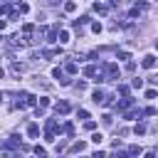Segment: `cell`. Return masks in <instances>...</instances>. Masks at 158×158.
Here are the masks:
<instances>
[{
	"label": "cell",
	"mask_w": 158,
	"mask_h": 158,
	"mask_svg": "<svg viewBox=\"0 0 158 158\" xmlns=\"http://www.w3.org/2000/svg\"><path fill=\"white\" fill-rule=\"evenodd\" d=\"M101 72H104L109 79H116V77H118V64H114V62H104V64H101Z\"/></svg>",
	"instance_id": "obj_1"
},
{
	"label": "cell",
	"mask_w": 158,
	"mask_h": 158,
	"mask_svg": "<svg viewBox=\"0 0 158 158\" xmlns=\"http://www.w3.org/2000/svg\"><path fill=\"white\" fill-rule=\"evenodd\" d=\"M57 37H59V42H69V32H64V30H57Z\"/></svg>",
	"instance_id": "obj_15"
},
{
	"label": "cell",
	"mask_w": 158,
	"mask_h": 158,
	"mask_svg": "<svg viewBox=\"0 0 158 158\" xmlns=\"http://www.w3.org/2000/svg\"><path fill=\"white\" fill-rule=\"evenodd\" d=\"M77 116H79V118H89V111H86V109H79Z\"/></svg>",
	"instance_id": "obj_23"
},
{
	"label": "cell",
	"mask_w": 158,
	"mask_h": 158,
	"mask_svg": "<svg viewBox=\"0 0 158 158\" xmlns=\"http://www.w3.org/2000/svg\"><path fill=\"white\" fill-rule=\"evenodd\" d=\"M104 96H106V94H104V91H101V89H96V91H94V94H91V99H94V101H96V104H101V101H104Z\"/></svg>",
	"instance_id": "obj_13"
},
{
	"label": "cell",
	"mask_w": 158,
	"mask_h": 158,
	"mask_svg": "<svg viewBox=\"0 0 158 158\" xmlns=\"http://www.w3.org/2000/svg\"><path fill=\"white\" fill-rule=\"evenodd\" d=\"M47 106H49V99L42 96V99H40V109H47Z\"/></svg>",
	"instance_id": "obj_22"
},
{
	"label": "cell",
	"mask_w": 158,
	"mask_h": 158,
	"mask_svg": "<svg viewBox=\"0 0 158 158\" xmlns=\"http://www.w3.org/2000/svg\"><path fill=\"white\" fill-rule=\"evenodd\" d=\"M2 77H5V72H2V69H0V79H2Z\"/></svg>",
	"instance_id": "obj_33"
},
{
	"label": "cell",
	"mask_w": 158,
	"mask_h": 158,
	"mask_svg": "<svg viewBox=\"0 0 158 158\" xmlns=\"http://www.w3.org/2000/svg\"><path fill=\"white\" fill-rule=\"evenodd\" d=\"M22 69H25V67H22V64H17V62H15V64H12V72H15V74H20V72H22Z\"/></svg>",
	"instance_id": "obj_25"
},
{
	"label": "cell",
	"mask_w": 158,
	"mask_h": 158,
	"mask_svg": "<svg viewBox=\"0 0 158 158\" xmlns=\"http://www.w3.org/2000/svg\"><path fill=\"white\" fill-rule=\"evenodd\" d=\"M15 10H17L20 15H25V12L30 10V5H27V2H15Z\"/></svg>",
	"instance_id": "obj_10"
},
{
	"label": "cell",
	"mask_w": 158,
	"mask_h": 158,
	"mask_svg": "<svg viewBox=\"0 0 158 158\" xmlns=\"http://www.w3.org/2000/svg\"><path fill=\"white\" fill-rule=\"evenodd\" d=\"M131 84H133V86H136V89H141V86H143V79H133V81H131Z\"/></svg>",
	"instance_id": "obj_26"
},
{
	"label": "cell",
	"mask_w": 158,
	"mask_h": 158,
	"mask_svg": "<svg viewBox=\"0 0 158 158\" xmlns=\"http://www.w3.org/2000/svg\"><path fill=\"white\" fill-rule=\"evenodd\" d=\"M64 72H67V74H77V72H79V67H77V62H69V64L64 67Z\"/></svg>",
	"instance_id": "obj_12"
},
{
	"label": "cell",
	"mask_w": 158,
	"mask_h": 158,
	"mask_svg": "<svg viewBox=\"0 0 158 158\" xmlns=\"http://www.w3.org/2000/svg\"><path fill=\"white\" fill-rule=\"evenodd\" d=\"M69 109H72L69 101H57V104H54V111H57V114H69Z\"/></svg>",
	"instance_id": "obj_5"
},
{
	"label": "cell",
	"mask_w": 158,
	"mask_h": 158,
	"mask_svg": "<svg viewBox=\"0 0 158 158\" xmlns=\"http://www.w3.org/2000/svg\"><path fill=\"white\" fill-rule=\"evenodd\" d=\"M27 136H30V138H37V136H40V126H37V123H30V126H27Z\"/></svg>",
	"instance_id": "obj_7"
},
{
	"label": "cell",
	"mask_w": 158,
	"mask_h": 158,
	"mask_svg": "<svg viewBox=\"0 0 158 158\" xmlns=\"http://www.w3.org/2000/svg\"><path fill=\"white\" fill-rule=\"evenodd\" d=\"M59 131H64L67 136H74V123H72V121H67L64 126H59Z\"/></svg>",
	"instance_id": "obj_8"
},
{
	"label": "cell",
	"mask_w": 158,
	"mask_h": 158,
	"mask_svg": "<svg viewBox=\"0 0 158 158\" xmlns=\"http://www.w3.org/2000/svg\"><path fill=\"white\" fill-rule=\"evenodd\" d=\"M146 99H156V89H148L146 91Z\"/></svg>",
	"instance_id": "obj_27"
},
{
	"label": "cell",
	"mask_w": 158,
	"mask_h": 158,
	"mask_svg": "<svg viewBox=\"0 0 158 158\" xmlns=\"http://www.w3.org/2000/svg\"><path fill=\"white\" fill-rule=\"evenodd\" d=\"M52 77H54V79H57V81H59L62 86H67V84H69V79L64 77V72H62L59 67H54V69H52Z\"/></svg>",
	"instance_id": "obj_3"
},
{
	"label": "cell",
	"mask_w": 158,
	"mask_h": 158,
	"mask_svg": "<svg viewBox=\"0 0 158 158\" xmlns=\"http://www.w3.org/2000/svg\"><path fill=\"white\" fill-rule=\"evenodd\" d=\"M94 10H96L99 15H106V12H109V5H104V2H96V5H94Z\"/></svg>",
	"instance_id": "obj_11"
},
{
	"label": "cell",
	"mask_w": 158,
	"mask_h": 158,
	"mask_svg": "<svg viewBox=\"0 0 158 158\" xmlns=\"http://www.w3.org/2000/svg\"><path fill=\"white\" fill-rule=\"evenodd\" d=\"M141 10H143V7H133L128 15H131V17H138V15H141Z\"/></svg>",
	"instance_id": "obj_24"
},
{
	"label": "cell",
	"mask_w": 158,
	"mask_h": 158,
	"mask_svg": "<svg viewBox=\"0 0 158 158\" xmlns=\"http://www.w3.org/2000/svg\"><path fill=\"white\" fill-rule=\"evenodd\" d=\"M44 141H54V131H47L44 133Z\"/></svg>",
	"instance_id": "obj_29"
},
{
	"label": "cell",
	"mask_w": 158,
	"mask_h": 158,
	"mask_svg": "<svg viewBox=\"0 0 158 158\" xmlns=\"http://www.w3.org/2000/svg\"><path fill=\"white\" fill-rule=\"evenodd\" d=\"M0 44H2V35H0Z\"/></svg>",
	"instance_id": "obj_34"
},
{
	"label": "cell",
	"mask_w": 158,
	"mask_h": 158,
	"mask_svg": "<svg viewBox=\"0 0 158 158\" xmlns=\"http://www.w3.org/2000/svg\"><path fill=\"white\" fill-rule=\"evenodd\" d=\"M131 106H133V99H131V96H123V99L116 104V111H121V114H123V111H126V109H131Z\"/></svg>",
	"instance_id": "obj_4"
},
{
	"label": "cell",
	"mask_w": 158,
	"mask_h": 158,
	"mask_svg": "<svg viewBox=\"0 0 158 158\" xmlns=\"http://www.w3.org/2000/svg\"><path fill=\"white\" fill-rule=\"evenodd\" d=\"M35 153H37V156H44V153H47V151H44V148H42V146H35Z\"/></svg>",
	"instance_id": "obj_30"
},
{
	"label": "cell",
	"mask_w": 158,
	"mask_h": 158,
	"mask_svg": "<svg viewBox=\"0 0 158 158\" xmlns=\"http://www.w3.org/2000/svg\"><path fill=\"white\" fill-rule=\"evenodd\" d=\"M74 10H77V2L74 0H67L64 2V12H74Z\"/></svg>",
	"instance_id": "obj_14"
},
{
	"label": "cell",
	"mask_w": 158,
	"mask_h": 158,
	"mask_svg": "<svg viewBox=\"0 0 158 158\" xmlns=\"http://www.w3.org/2000/svg\"><path fill=\"white\" fill-rule=\"evenodd\" d=\"M141 114H143V116H156V109H153V106H146Z\"/></svg>",
	"instance_id": "obj_19"
},
{
	"label": "cell",
	"mask_w": 158,
	"mask_h": 158,
	"mask_svg": "<svg viewBox=\"0 0 158 158\" xmlns=\"http://www.w3.org/2000/svg\"><path fill=\"white\" fill-rule=\"evenodd\" d=\"M57 30L59 27H49L47 30V42H57Z\"/></svg>",
	"instance_id": "obj_9"
},
{
	"label": "cell",
	"mask_w": 158,
	"mask_h": 158,
	"mask_svg": "<svg viewBox=\"0 0 158 158\" xmlns=\"http://www.w3.org/2000/svg\"><path fill=\"white\" fill-rule=\"evenodd\" d=\"M94 74H96V67H94V64H89V67L84 69V77H94Z\"/></svg>",
	"instance_id": "obj_18"
},
{
	"label": "cell",
	"mask_w": 158,
	"mask_h": 158,
	"mask_svg": "<svg viewBox=\"0 0 158 158\" xmlns=\"http://www.w3.org/2000/svg\"><path fill=\"white\" fill-rule=\"evenodd\" d=\"M22 99H25V101H17V104H15L17 109H30V106L37 104V96H35V94H22Z\"/></svg>",
	"instance_id": "obj_2"
},
{
	"label": "cell",
	"mask_w": 158,
	"mask_h": 158,
	"mask_svg": "<svg viewBox=\"0 0 158 158\" xmlns=\"http://www.w3.org/2000/svg\"><path fill=\"white\" fill-rule=\"evenodd\" d=\"M118 94H121V96H128V86L121 84V86H118Z\"/></svg>",
	"instance_id": "obj_21"
},
{
	"label": "cell",
	"mask_w": 158,
	"mask_h": 158,
	"mask_svg": "<svg viewBox=\"0 0 158 158\" xmlns=\"http://www.w3.org/2000/svg\"><path fill=\"white\" fill-rule=\"evenodd\" d=\"M84 148H86V143H84V141H79V143H74V146H72V151H74V153H81Z\"/></svg>",
	"instance_id": "obj_17"
},
{
	"label": "cell",
	"mask_w": 158,
	"mask_h": 158,
	"mask_svg": "<svg viewBox=\"0 0 158 158\" xmlns=\"http://www.w3.org/2000/svg\"><path fill=\"white\" fill-rule=\"evenodd\" d=\"M7 10H10V7H7V5H0V15H5V12H7Z\"/></svg>",
	"instance_id": "obj_31"
},
{
	"label": "cell",
	"mask_w": 158,
	"mask_h": 158,
	"mask_svg": "<svg viewBox=\"0 0 158 158\" xmlns=\"http://www.w3.org/2000/svg\"><path fill=\"white\" fill-rule=\"evenodd\" d=\"M84 126H86V131H94V128H96V123H94V121H86Z\"/></svg>",
	"instance_id": "obj_28"
},
{
	"label": "cell",
	"mask_w": 158,
	"mask_h": 158,
	"mask_svg": "<svg viewBox=\"0 0 158 158\" xmlns=\"http://www.w3.org/2000/svg\"><path fill=\"white\" fill-rule=\"evenodd\" d=\"M128 156H141V148H138V146H131V148H128Z\"/></svg>",
	"instance_id": "obj_20"
},
{
	"label": "cell",
	"mask_w": 158,
	"mask_h": 158,
	"mask_svg": "<svg viewBox=\"0 0 158 158\" xmlns=\"http://www.w3.org/2000/svg\"><path fill=\"white\" fill-rule=\"evenodd\" d=\"M133 133H136V136H143V133H146V126H143V123H136V126H133Z\"/></svg>",
	"instance_id": "obj_16"
},
{
	"label": "cell",
	"mask_w": 158,
	"mask_h": 158,
	"mask_svg": "<svg viewBox=\"0 0 158 158\" xmlns=\"http://www.w3.org/2000/svg\"><path fill=\"white\" fill-rule=\"evenodd\" d=\"M5 25H7V20H0V30H5Z\"/></svg>",
	"instance_id": "obj_32"
},
{
	"label": "cell",
	"mask_w": 158,
	"mask_h": 158,
	"mask_svg": "<svg viewBox=\"0 0 158 158\" xmlns=\"http://www.w3.org/2000/svg\"><path fill=\"white\" fill-rule=\"evenodd\" d=\"M141 64H143V67H146V69H153V67H156V57H153V54H146V57H143V62H141Z\"/></svg>",
	"instance_id": "obj_6"
}]
</instances>
